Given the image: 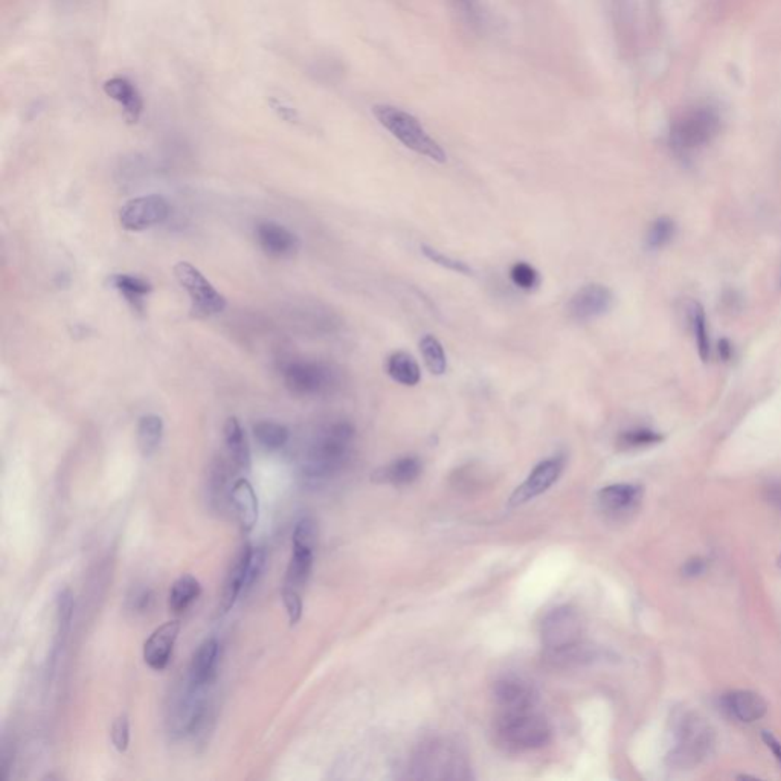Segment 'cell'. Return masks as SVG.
Wrapping results in <instances>:
<instances>
[{
	"instance_id": "cell-7",
	"label": "cell",
	"mask_w": 781,
	"mask_h": 781,
	"mask_svg": "<svg viewBox=\"0 0 781 781\" xmlns=\"http://www.w3.org/2000/svg\"><path fill=\"white\" fill-rule=\"evenodd\" d=\"M284 385L298 397H317L330 393L339 385L334 368L317 360H293L282 369Z\"/></svg>"
},
{
	"instance_id": "cell-3",
	"label": "cell",
	"mask_w": 781,
	"mask_h": 781,
	"mask_svg": "<svg viewBox=\"0 0 781 781\" xmlns=\"http://www.w3.org/2000/svg\"><path fill=\"white\" fill-rule=\"evenodd\" d=\"M373 115L380 126L386 128L399 143H404L406 149L412 150L414 153L430 159L437 164L447 162L445 149L424 130L414 115L389 104H376Z\"/></svg>"
},
{
	"instance_id": "cell-35",
	"label": "cell",
	"mask_w": 781,
	"mask_h": 781,
	"mask_svg": "<svg viewBox=\"0 0 781 781\" xmlns=\"http://www.w3.org/2000/svg\"><path fill=\"white\" fill-rule=\"evenodd\" d=\"M674 232H676V226L673 220L669 217H659L655 220L648 228L647 239H646L648 249H661L669 245L670 241L673 240Z\"/></svg>"
},
{
	"instance_id": "cell-41",
	"label": "cell",
	"mask_w": 781,
	"mask_h": 781,
	"mask_svg": "<svg viewBox=\"0 0 781 781\" xmlns=\"http://www.w3.org/2000/svg\"><path fill=\"white\" fill-rule=\"evenodd\" d=\"M110 737H112L113 746L117 748V752L127 751L128 743H130V722H128L127 716H117V719L113 720Z\"/></svg>"
},
{
	"instance_id": "cell-49",
	"label": "cell",
	"mask_w": 781,
	"mask_h": 781,
	"mask_svg": "<svg viewBox=\"0 0 781 781\" xmlns=\"http://www.w3.org/2000/svg\"><path fill=\"white\" fill-rule=\"evenodd\" d=\"M778 567H780V568H781V556H780V557H778Z\"/></svg>"
},
{
	"instance_id": "cell-30",
	"label": "cell",
	"mask_w": 781,
	"mask_h": 781,
	"mask_svg": "<svg viewBox=\"0 0 781 781\" xmlns=\"http://www.w3.org/2000/svg\"><path fill=\"white\" fill-rule=\"evenodd\" d=\"M689 319L699 358L702 359V362H708L711 356L710 333L707 327L704 307L700 306L699 302L693 301L690 304Z\"/></svg>"
},
{
	"instance_id": "cell-16",
	"label": "cell",
	"mask_w": 781,
	"mask_h": 781,
	"mask_svg": "<svg viewBox=\"0 0 781 781\" xmlns=\"http://www.w3.org/2000/svg\"><path fill=\"white\" fill-rule=\"evenodd\" d=\"M256 235L261 249L273 258H289L299 247L297 235L273 221H263L256 226Z\"/></svg>"
},
{
	"instance_id": "cell-36",
	"label": "cell",
	"mask_w": 781,
	"mask_h": 781,
	"mask_svg": "<svg viewBox=\"0 0 781 781\" xmlns=\"http://www.w3.org/2000/svg\"><path fill=\"white\" fill-rule=\"evenodd\" d=\"M455 13L472 30H480L484 25V10L480 0H449Z\"/></svg>"
},
{
	"instance_id": "cell-5",
	"label": "cell",
	"mask_w": 781,
	"mask_h": 781,
	"mask_svg": "<svg viewBox=\"0 0 781 781\" xmlns=\"http://www.w3.org/2000/svg\"><path fill=\"white\" fill-rule=\"evenodd\" d=\"M673 731L674 746L667 757L673 768H693L710 756L715 746V731L707 720L695 713H682L674 720Z\"/></svg>"
},
{
	"instance_id": "cell-15",
	"label": "cell",
	"mask_w": 781,
	"mask_h": 781,
	"mask_svg": "<svg viewBox=\"0 0 781 781\" xmlns=\"http://www.w3.org/2000/svg\"><path fill=\"white\" fill-rule=\"evenodd\" d=\"M180 632V621H167L156 629L149 639L143 643V661L150 669L162 672L169 664L173 655L174 644L178 641Z\"/></svg>"
},
{
	"instance_id": "cell-6",
	"label": "cell",
	"mask_w": 781,
	"mask_h": 781,
	"mask_svg": "<svg viewBox=\"0 0 781 781\" xmlns=\"http://www.w3.org/2000/svg\"><path fill=\"white\" fill-rule=\"evenodd\" d=\"M720 117L715 108L696 106L674 119L670 128V143L674 152L693 153L710 143L719 134Z\"/></svg>"
},
{
	"instance_id": "cell-39",
	"label": "cell",
	"mask_w": 781,
	"mask_h": 781,
	"mask_svg": "<svg viewBox=\"0 0 781 781\" xmlns=\"http://www.w3.org/2000/svg\"><path fill=\"white\" fill-rule=\"evenodd\" d=\"M293 548L313 550L317 547V525L312 517H302L293 530Z\"/></svg>"
},
{
	"instance_id": "cell-24",
	"label": "cell",
	"mask_w": 781,
	"mask_h": 781,
	"mask_svg": "<svg viewBox=\"0 0 781 781\" xmlns=\"http://www.w3.org/2000/svg\"><path fill=\"white\" fill-rule=\"evenodd\" d=\"M225 445L230 454V458L234 463L235 467L240 470L250 469V450L249 443L246 438L245 430L241 428L240 421L235 417H230L226 420L225 428Z\"/></svg>"
},
{
	"instance_id": "cell-4",
	"label": "cell",
	"mask_w": 781,
	"mask_h": 781,
	"mask_svg": "<svg viewBox=\"0 0 781 781\" xmlns=\"http://www.w3.org/2000/svg\"><path fill=\"white\" fill-rule=\"evenodd\" d=\"M496 741L508 751H533L547 745L551 739L548 720L532 710L500 711L495 722Z\"/></svg>"
},
{
	"instance_id": "cell-38",
	"label": "cell",
	"mask_w": 781,
	"mask_h": 781,
	"mask_svg": "<svg viewBox=\"0 0 781 781\" xmlns=\"http://www.w3.org/2000/svg\"><path fill=\"white\" fill-rule=\"evenodd\" d=\"M420 249H421V254H423L428 260L432 261L434 265H438V266L443 267V269L455 272V273H458V275L470 276L473 273V271L470 269L467 263L456 260V258H452V256H445L443 252H439L438 249H435L432 246L421 245Z\"/></svg>"
},
{
	"instance_id": "cell-19",
	"label": "cell",
	"mask_w": 781,
	"mask_h": 781,
	"mask_svg": "<svg viewBox=\"0 0 781 781\" xmlns=\"http://www.w3.org/2000/svg\"><path fill=\"white\" fill-rule=\"evenodd\" d=\"M722 704L731 717L741 720L743 724H752L760 720L768 711V704L760 695L750 690H734L724 696Z\"/></svg>"
},
{
	"instance_id": "cell-17",
	"label": "cell",
	"mask_w": 781,
	"mask_h": 781,
	"mask_svg": "<svg viewBox=\"0 0 781 781\" xmlns=\"http://www.w3.org/2000/svg\"><path fill=\"white\" fill-rule=\"evenodd\" d=\"M643 499V487L635 484H613L598 491V504L609 515L632 513Z\"/></svg>"
},
{
	"instance_id": "cell-12",
	"label": "cell",
	"mask_w": 781,
	"mask_h": 781,
	"mask_svg": "<svg viewBox=\"0 0 781 781\" xmlns=\"http://www.w3.org/2000/svg\"><path fill=\"white\" fill-rule=\"evenodd\" d=\"M611 289L598 282L580 287L568 302V315L572 321L589 322L602 317L612 308Z\"/></svg>"
},
{
	"instance_id": "cell-27",
	"label": "cell",
	"mask_w": 781,
	"mask_h": 781,
	"mask_svg": "<svg viewBox=\"0 0 781 781\" xmlns=\"http://www.w3.org/2000/svg\"><path fill=\"white\" fill-rule=\"evenodd\" d=\"M200 594H202V586H200L199 580L189 574H185L182 577L178 578L169 589V611L178 613V615L187 612L189 606L200 597Z\"/></svg>"
},
{
	"instance_id": "cell-22",
	"label": "cell",
	"mask_w": 781,
	"mask_h": 781,
	"mask_svg": "<svg viewBox=\"0 0 781 781\" xmlns=\"http://www.w3.org/2000/svg\"><path fill=\"white\" fill-rule=\"evenodd\" d=\"M421 469V461L417 456L408 455L376 470L373 481L380 484L408 485L419 478Z\"/></svg>"
},
{
	"instance_id": "cell-18",
	"label": "cell",
	"mask_w": 781,
	"mask_h": 781,
	"mask_svg": "<svg viewBox=\"0 0 781 781\" xmlns=\"http://www.w3.org/2000/svg\"><path fill=\"white\" fill-rule=\"evenodd\" d=\"M250 551H252V547L246 543L240 548V551L237 552V556L230 563V571L226 574L223 591H221L219 615L230 612L237 602V598L240 597L241 593H245L246 574H247Z\"/></svg>"
},
{
	"instance_id": "cell-13",
	"label": "cell",
	"mask_w": 781,
	"mask_h": 781,
	"mask_svg": "<svg viewBox=\"0 0 781 781\" xmlns=\"http://www.w3.org/2000/svg\"><path fill=\"white\" fill-rule=\"evenodd\" d=\"M563 465H565L563 456H552L539 463L524 481V484L516 489L511 496V506H522L528 500L534 499L536 496L545 493L559 480V476L562 475Z\"/></svg>"
},
{
	"instance_id": "cell-2",
	"label": "cell",
	"mask_w": 781,
	"mask_h": 781,
	"mask_svg": "<svg viewBox=\"0 0 781 781\" xmlns=\"http://www.w3.org/2000/svg\"><path fill=\"white\" fill-rule=\"evenodd\" d=\"M415 780H467L470 765L458 746L445 739L424 742L411 761Z\"/></svg>"
},
{
	"instance_id": "cell-29",
	"label": "cell",
	"mask_w": 781,
	"mask_h": 781,
	"mask_svg": "<svg viewBox=\"0 0 781 781\" xmlns=\"http://www.w3.org/2000/svg\"><path fill=\"white\" fill-rule=\"evenodd\" d=\"M313 567V550L306 548H293L291 563L287 568L286 583L284 587H291L299 591L306 585L307 578L310 576Z\"/></svg>"
},
{
	"instance_id": "cell-37",
	"label": "cell",
	"mask_w": 781,
	"mask_h": 781,
	"mask_svg": "<svg viewBox=\"0 0 781 781\" xmlns=\"http://www.w3.org/2000/svg\"><path fill=\"white\" fill-rule=\"evenodd\" d=\"M510 280L517 289L524 291H536L541 284L539 272L525 261H517L510 267Z\"/></svg>"
},
{
	"instance_id": "cell-31",
	"label": "cell",
	"mask_w": 781,
	"mask_h": 781,
	"mask_svg": "<svg viewBox=\"0 0 781 781\" xmlns=\"http://www.w3.org/2000/svg\"><path fill=\"white\" fill-rule=\"evenodd\" d=\"M420 352L423 356L424 365L434 376H443L447 371V358H446L445 347L441 345L437 337L432 334H424L420 339Z\"/></svg>"
},
{
	"instance_id": "cell-34",
	"label": "cell",
	"mask_w": 781,
	"mask_h": 781,
	"mask_svg": "<svg viewBox=\"0 0 781 781\" xmlns=\"http://www.w3.org/2000/svg\"><path fill=\"white\" fill-rule=\"evenodd\" d=\"M664 439L663 435L648 428H635L629 430L618 437V446L621 449H643L648 446L658 445Z\"/></svg>"
},
{
	"instance_id": "cell-10",
	"label": "cell",
	"mask_w": 781,
	"mask_h": 781,
	"mask_svg": "<svg viewBox=\"0 0 781 781\" xmlns=\"http://www.w3.org/2000/svg\"><path fill=\"white\" fill-rule=\"evenodd\" d=\"M208 687H195L187 680L185 689L180 691L169 708V731L178 737L195 734L206 717L208 702L204 690Z\"/></svg>"
},
{
	"instance_id": "cell-9",
	"label": "cell",
	"mask_w": 781,
	"mask_h": 781,
	"mask_svg": "<svg viewBox=\"0 0 781 781\" xmlns=\"http://www.w3.org/2000/svg\"><path fill=\"white\" fill-rule=\"evenodd\" d=\"M174 275L191 298V312L195 317H214L225 310L226 298L191 263H178Z\"/></svg>"
},
{
	"instance_id": "cell-11",
	"label": "cell",
	"mask_w": 781,
	"mask_h": 781,
	"mask_svg": "<svg viewBox=\"0 0 781 781\" xmlns=\"http://www.w3.org/2000/svg\"><path fill=\"white\" fill-rule=\"evenodd\" d=\"M169 214V202L162 195H143L124 204L119 221L124 230H143L164 223Z\"/></svg>"
},
{
	"instance_id": "cell-33",
	"label": "cell",
	"mask_w": 781,
	"mask_h": 781,
	"mask_svg": "<svg viewBox=\"0 0 781 781\" xmlns=\"http://www.w3.org/2000/svg\"><path fill=\"white\" fill-rule=\"evenodd\" d=\"M75 600L71 589H63L56 597V646L62 647L66 639L67 633L71 630L72 617H74Z\"/></svg>"
},
{
	"instance_id": "cell-25",
	"label": "cell",
	"mask_w": 781,
	"mask_h": 781,
	"mask_svg": "<svg viewBox=\"0 0 781 781\" xmlns=\"http://www.w3.org/2000/svg\"><path fill=\"white\" fill-rule=\"evenodd\" d=\"M386 373L394 382L408 388L417 386L421 380L419 363L406 351H394L393 354H389V358L386 359Z\"/></svg>"
},
{
	"instance_id": "cell-28",
	"label": "cell",
	"mask_w": 781,
	"mask_h": 781,
	"mask_svg": "<svg viewBox=\"0 0 781 781\" xmlns=\"http://www.w3.org/2000/svg\"><path fill=\"white\" fill-rule=\"evenodd\" d=\"M164 435V421L154 414L143 415L138 424V446L143 456H152L159 449Z\"/></svg>"
},
{
	"instance_id": "cell-26",
	"label": "cell",
	"mask_w": 781,
	"mask_h": 781,
	"mask_svg": "<svg viewBox=\"0 0 781 781\" xmlns=\"http://www.w3.org/2000/svg\"><path fill=\"white\" fill-rule=\"evenodd\" d=\"M110 286L117 289V291L123 293L124 298L127 299L128 304L134 307L136 312H143V298L149 295L150 291H153V287L147 280L139 278V276L126 275V273H117L113 275L110 280Z\"/></svg>"
},
{
	"instance_id": "cell-43",
	"label": "cell",
	"mask_w": 781,
	"mask_h": 781,
	"mask_svg": "<svg viewBox=\"0 0 781 781\" xmlns=\"http://www.w3.org/2000/svg\"><path fill=\"white\" fill-rule=\"evenodd\" d=\"M226 482H228L226 463L223 460H219L211 472V495L214 498L215 502H221L225 499Z\"/></svg>"
},
{
	"instance_id": "cell-20",
	"label": "cell",
	"mask_w": 781,
	"mask_h": 781,
	"mask_svg": "<svg viewBox=\"0 0 781 781\" xmlns=\"http://www.w3.org/2000/svg\"><path fill=\"white\" fill-rule=\"evenodd\" d=\"M220 644L215 638L204 639L195 650L188 670V681L195 687H208L214 681L219 664Z\"/></svg>"
},
{
	"instance_id": "cell-42",
	"label": "cell",
	"mask_w": 781,
	"mask_h": 781,
	"mask_svg": "<svg viewBox=\"0 0 781 781\" xmlns=\"http://www.w3.org/2000/svg\"><path fill=\"white\" fill-rule=\"evenodd\" d=\"M152 603H153V593H152L150 587H134L130 594H128L127 606L132 612H147L152 608Z\"/></svg>"
},
{
	"instance_id": "cell-47",
	"label": "cell",
	"mask_w": 781,
	"mask_h": 781,
	"mask_svg": "<svg viewBox=\"0 0 781 781\" xmlns=\"http://www.w3.org/2000/svg\"><path fill=\"white\" fill-rule=\"evenodd\" d=\"M719 354L720 359H724V360H730L733 358V345H731L730 341L728 339H722L719 343Z\"/></svg>"
},
{
	"instance_id": "cell-48",
	"label": "cell",
	"mask_w": 781,
	"mask_h": 781,
	"mask_svg": "<svg viewBox=\"0 0 781 781\" xmlns=\"http://www.w3.org/2000/svg\"><path fill=\"white\" fill-rule=\"evenodd\" d=\"M771 502L772 504H776V506L781 510V487L774 489V490L771 491Z\"/></svg>"
},
{
	"instance_id": "cell-8",
	"label": "cell",
	"mask_w": 781,
	"mask_h": 781,
	"mask_svg": "<svg viewBox=\"0 0 781 781\" xmlns=\"http://www.w3.org/2000/svg\"><path fill=\"white\" fill-rule=\"evenodd\" d=\"M583 620L577 609L560 606L543 618L541 628L543 655L557 654L583 643Z\"/></svg>"
},
{
	"instance_id": "cell-40",
	"label": "cell",
	"mask_w": 781,
	"mask_h": 781,
	"mask_svg": "<svg viewBox=\"0 0 781 781\" xmlns=\"http://www.w3.org/2000/svg\"><path fill=\"white\" fill-rule=\"evenodd\" d=\"M266 560L267 554L265 548H252L249 563H247V574H246L245 594L258 582L261 572L265 571L266 567Z\"/></svg>"
},
{
	"instance_id": "cell-14",
	"label": "cell",
	"mask_w": 781,
	"mask_h": 781,
	"mask_svg": "<svg viewBox=\"0 0 781 781\" xmlns=\"http://www.w3.org/2000/svg\"><path fill=\"white\" fill-rule=\"evenodd\" d=\"M495 702L500 711L532 710L536 708L539 693L530 682L507 676L498 681L493 689Z\"/></svg>"
},
{
	"instance_id": "cell-23",
	"label": "cell",
	"mask_w": 781,
	"mask_h": 781,
	"mask_svg": "<svg viewBox=\"0 0 781 781\" xmlns=\"http://www.w3.org/2000/svg\"><path fill=\"white\" fill-rule=\"evenodd\" d=\"M104 89L108 97L121 104L128 123H136L139 115L143 112V98L136 91V87L126 78H112L110 82H106Z\"/></svg>"
},
{
	"instance_id": "cell-21",
	"label": "cell",
	"mask_w": 781,
	"mask_h": 781,
	"mask_svg": "<svg viewBox=\"0 0 781 781\" xmlns=\"http://www.w3.org/2000/svg\"><path fill=\"white\" fill-rule=\"evenodd\" d=\"M230 504L234 507L241 530L252 532L258 522V498L249 481L245 478L235 481L230 490Z\"/></svg>"
},
{
	"instance_id": "cell-45",
	"label": "cell",
	"mask_w": 781,
	"mask_h": 781,
	"mask_svg": "<svg viewBox=\"0 0 781 781\" xmlns=\"http://www.w3.org/2000/svg\"><path fill=\"white\" fill-rule=\"evenodd\" d=\"M761 737H763V741H765L766 746H768V748H769V750L772 751V754H774V757H776L777 761H778V763H780V765H781V743H780V742L777 741L776 737H774V735H772L771 733H768V731H765V733H763V735H761Z\"/></svg>"
},
{
	"instance_id": "cell-44",
	"label": "cell",
	"mask_w": 781,
	"mask_h": 781,
	"mask_svg": "<svg viewBox=\"0 0 781 781\" xmlns=\"http://www.w3.org/2000/svg\"><path fill=\"white\" fill-rule=\"evenodd\" d=\"M282 602H284V606H286L289 621H291V626H295L301 620L302 615V602L299 591H295V589H291V587H284L282 589Z\"/></svg>"
},
{
	"instance_id": "cell-46",
	"label": "cell",
	"mask_w": 781,
	"mask_h": 781,
	"mask_svg": "<svg viewBox=\"0 0 781 781\" xmlns=\"http://www.w3.org/2000/svg\"><path fill=\"white\" fill-rule=\"evenodd\" d=\"M704 562L700 560V559H695V560H690L685 565L684 572L685 576H698L700 572L704 571Z\"/></svg>"
},
{
	"instance_id": "cell-32",
	"label": "cell",
	"mask_w": 781,
	"mask_h": 781,
	"mask_svg": "<svg viewBox=\"0 0 781 781\" xmlns=\"http://www.w3.org/2000/svg\"><path fill=\"white\" fill-rule=\"evenodd\" d=\"M289 430L282 424L263 420L254 426V437L265 449L278 450L289 441Z\"/></svg>"
},
{
	"instance_id": "cell-1",
	"label": "cell",
	"mask_w": 781,
	"mask_h": 781,
	"mask_svg": "<svg viewBox=\"0 0 781 781\" xmlns=\"http://www.w3.org/2000/svg\"><path fill=\"white\" fill-rule=\"evenodd\" d=\"M356 430L347 420H337L317 434L307 452L304 473L312 481H325L339 473L351 456Z\"/></svg>"
}]
</instances>
